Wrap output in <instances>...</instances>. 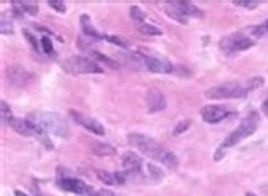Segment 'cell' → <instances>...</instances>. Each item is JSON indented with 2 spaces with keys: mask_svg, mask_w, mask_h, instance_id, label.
I'll list each match as a JSON object with an SVG mask.
<instances>
[{
  "mask_svg": "<svg viewBox=\"0 0 268 196\" xmlns=\"http://www.w3.org/2000/svg\"><path fill=\"white\" fill-rule=\"evenodd\" d=\"M127 141H129V144L134 145L139 153H143L146 156V158L160 162V164H163L165 167H168V169L175 171L178 167L177 156L173 154L171 150L161 147V145L156 141H153L151 137L143 136V134H129V136H127Z\"/></svg>",
  "mask_w": 268,
  "mask_h": 196,
  "instance_id": "1",
  "label": "cell"
},
{
  "mask_svg": "<svg viewBox=\"0 0 268 196\" xmlns=\"http://www.w3.org/2000/svg\"><path fill=\"white\" fill-rule=\"evenodd\" d=\"M263 85V78L255 76L246 81H227L222 85L212 86L205 92V97L212 100H227V98H243L250 92H255L256 88Z\"/></svg>",
  "mask_w": 268,
  "mask_h": 196,
  "instance_id": "2",
  "label": "cell"
},
{
  "mask_svg": "<svg viewBox=\"0 0 268 196\" xmlns=\"http://www.w3.org/2000/svg\"><path fill=\"white\" fill-rule=\"evenodd\" d=\"M29 120L41 128L44 134H54L60 137H68V124L61 115L54 112H34L29 115Z\"/></svg>",
  "mask_w": 268,
  "mask_h": 196,
  "instance_id": "3",
  "label": "cell"
},
{
  "mask_svg": "<svg viewBox=\"0 0 268 196\" xmlns=\"http://www.w3.org/2000/svg\"><path fill=\"white\" fill-rule=\"evenodd\" d=\"M260 125V115L256 112H250V114L244 117L234 130L227 136L224 141L221 144V150H226V149H231L234 145H238L244 139H248L250 136H253V132L258 128Z\"/></svg>",
  "mask_w": 268,
  "mask_h": 196,
  "instance_id": "4",
  "label": "cell"
},
{
  "mask_svg": "<svg viewBox=\"0 0 268 196\" xmlns=\"http://www.w3.org/2000/svg\"><path fill=\"white\" fill-rule=\"evenodd\" d=\"M61 68L70 75H92V73H102L104 68L97 61L85 56H70L61 63Z\"/></svg>",
  "mask_w": 268,
  "mask_h": 196,
  "instance_id": "5",
  "label": "cell"
},
{
  "mask_svg": "<svg viewBox=\"0 0 268 196\" xmlns=\"http://www.w3.org/2000/svg\"><path fill=\"white\" fill-rule=\"evenodd\" d=\"M253 46V39H250L248 36L241 34V32H234L226 37L221 39L219 42V49L224 54H236L241 53L244 49H248Z\"/></svg>",
  "mask_w": 268,
  "mask_h": 196,
  "instance_id": "6",
  "label": "cell"
},
{
  "mask_svg": "<svg viewBox=\"0 0 268 196\" xmlns=\"http://www.w3.org/2000/svg\"><path fill=\"white\" fill-rule=\"evenodd\" d=\"M134 58H136L139 63H141L144 68L151 73H160V75H166V73L173 71V64L170 61H166L163 58H158V56H149L144 53H134Z\"/></svg>",
  "mask_w": 268,
  "mask_h": 196,
  "instance_id": "7",
  "label": "cell"
},
{
  "mask_svg": "<svg viewBox=\"0 0 268 196\" xmlns=\"http://www.w3.org/2000/svg\"><path fill=\"white\" fill-rule=\"evenodd\" d=\"M5 73H7L9 85H12L14 88H26L27 85H31L36 78L29 70H26L24 66H21V64L9 66Z\"/></svg>",
  "mask_w": 268,
  "mask_h": 196,
  "instance_id": "8",
  "label": "cell"
},
{
  "mask_svg": "<svg viewBox=\"0 0 268 196\" xmlns=\"http://www.w3.org/2000/svg\"><path fill=\"white\" fill-rule=\"evenodd\" d=\"M9 127H12L15 132L21 134L24 137H43L44 132L39 128L34 122L29 119H17V117H10L9 119Z\"/></svg>",
  "mask_w": 268,
  "mask_h": 196,
  "instance_id": "9",
  "label": "cell"
},
{
  "mask_svg": "<svg viewBox=\"0 0 268 196\" xmlns=\"http://www.w3.org/2000/svg\"><path fill=\"white\" fill-rule=\"evenodd\" d=\"M60 188L63 189V191L75 193V194H80V196H93L95 194L92 186H88L87 183H83L82 179H78V178H63L60 181Z\"/></svg>",
  "mask_w": 268,
  "mask_h": 196,
  "instance_id": "10",
  "label": "cell"
},
{
  "mask_svg": "<svg viewBox=\"0 0 268 196\" xmlns=\"http://www.w3.org/2000/svg\"><path fill=\"white\" fill-rule=\"evenodd\" d=\"M70 117L76 122L78 125H82L85 130L95 134V136H104V134H105V128H104V125L100 124L99 120L92 119V117H88L85 114H82V112L70 110Z\"/></svg>",
  "mask_w": 268,
  "mask_h": 196,
  "instance_id": "11",
  "label": "cell"
},
{
  "mask_svg": "<svg viewBox=\"0 0 268 196\" xmlns=\"http://www.w3.org/2000/svg\"><path fill=\"white\" fill-rule=\"evenodd\" d=\"M233 114L231 110H227L226 107H222V105H205L200 110V117L204 119V122H207V124H219L226 119V117H229Z\"/></svg>",
  "mask_w": 268,
  "mask_h": 196,
  "instance_id": "12",
  "label": "cell"
},
{
  "mask_svg": "<svg viewBox=\"0 0 268 196\" xmlns=\"http://www.w3.org/2000/svg\"><path fill=\"white\" fill-rule=\"evenodd\" d=\"M144 100H146L148 112H151V114H156V112H161V110L166 108L165 95L156 88H151L149 92H146V97H144Z\"/></svg>",
  "mask_w": 268,
  "mask_h": 196,
  "instance_id": "13",
  "label": "cell"
},
{
  "mask_svg": "<svg viewBox=\"0 0 268 196\" xmlns=\"http://www.w3.org/2000/svg\"><path fill=\"white\" fill-rule=\"evenodd\" d=\"M171 5L175 7L178 12L182 15H185V17H202L204 12L200 10L197 5H194L192 2H178V0H173Z\"/></svg>",
  "mask_w": 268,
  "mask_h": 196,
  "instance_id": "14",
  "label": "cell"
},
{
  "mask_svg": "<svg viewBox=\"0 0 268 196\" xmlns=\"http://www.w3.org/2000/svg\"><path fill=\"white\" fill-rule=\"evenodd\" d=\"M80 26H82V31H83V36H87V37H90L93 39V41H99V39H104V36L100 34V32L93 27L92 24V20L88 15H80Z\"/></svg>",
  "mask_w": 268,
  "mask_h": 196,
  "instance_id": "15",
  "label": "cell"
},
{
  "mask_svg": "<svg viewBox=\"0 0 268 196\" xmlns=\"http://www.w3.org/2000/svg\"><path fill=\"white\" fill-rule=\"evenodd\" d=\"M12 9L15 10V14H19V15H36L39 12L37 4L27 2V0H24V2L15 0V2H12Z\"/></svg>",
  "mask_w": 268,
  "mask_h": 196,
  "instance_id": "16",
  "label": "cell"
},
{
  "mask_svg": "<svg viewBox=\"0 0 268 196\" xmlns=\"http://www.w3.org/2000/svg\"><path fill=\"white\" fill-rule=\"evenodd\" d=\"M90 149L95 156L100 158H107V156H114L116 149L110 144H104V142H90Z\"/></svg>",
  "mask_w": 268,
  "mask_h": 196,
  "instance_id": "17",
  "label": "cell"
},
{
  "mask_svg": "<svg viewBox=\"0 0 268 196\" xmlns=\"http://www.w3.org/2000/svg\"><path fill=\"white\" fill-rule=\"evenodd\" d=\"M163 7H165V12H166L168 17H171L173 20H177V22H180V24H187V17L178 12V10L171 5V2H165Z\"/></svg>",
  "mask_w": 268,
  "mask_h": 196,
  "instance_id": "18",
  "label": "cell"
},
{
  "mask_svg": "<svg viewBox=\"0 0 268 196\" xmlns=\"http://www.w3.org/2000/svg\"><path fill=\"white\" fill-rule=\"evenodd\" d=\"M136 29L141 32V34H144V36H161V34H163V31H161L160 27H156L153 24H148V22L138 24Z\"/></svg>",
  "mask_w": 268,
  "mask_h": 196,
  "instance_id": "19",
  "label": "cell"
},
{
  "mask_svg": "<svg viewBox=\"0 0 268 196\" xmlns=\"http://www.w3.org/2000/svg\"><path fill=\"white\" fill-rule=\"evenodd\" d=\"M129 15L131 19L134 20V24H143V22H146V15H144V10H141L138 7V5H131L129 9Z\"/></svg>",
  "mask_w": 268,
  "mask_h": 196,
  "instance_id": "20",
  "label": "cell"
},
{
  "mask_svg": "<svg viewBox=\"0 0 268 196\" xmlns=\"http://www.w3.org/2000/svg\"><path fill=\"white\" fill-rule=\"evenodd\" d=\"M90 58H92L93 61H97L99 64H100V63H105V64H109L110 68H117V63H116L114 59L107 58L105 54H100L99 51H92V53H90Z\"/></svg>",
  "mask_w": 268,
  "mask_h": 196,
  "instance_id": "21",
  "label": "cell"
},
{
  "mask_svg": "<svg viewBox=\"0 0 268 196\" xmlns=\"http://www.w3.org/2000/svg\"><path fill=\"white\" fill-rule=\"evenodd\" d=\"M97 178L102 181L104 184H117L116 179V172H109V171H99Z\"/></svg>",
  "mask_w": 268,
  "mask_h": 196,
  "instance_id": "22",
  "label": "cell"
},
{
  "mask_svg": "<svg viewBox=\"0 0 268 196\" xmlns=\"http://www.w3.org/2000/svg\"><path fill=\"white\" fill-rule=\"evenodd\" d=\"M105 41H109L110 44H116V46H119V48H124L127 49L129 48V42L126 41V39H122L121 36H104Z\"/></svg>",
  "mask_w": 268,
  "mask_h": 196,
  "instance_id": "23",
  "label": "cell"
},
{
  "mask_svg": "<svg viewBox=\"0 0 268 196\" xmlns=\"http://www.w3.org/2000/svg\"><path fill=\"white\" fill-rule=\"evenodd\" d=\"M234 5H236V7H243V9L253 10V9L258 7L260 2H258V0H234Z\"/></svg>",
  "mask_w": 268,
  "mask_h": 196,
  "instance_id": "24",
  "label": "cell"
},
{
  "mask_svg": "<svg viewBox=\"0 0 268 196\" xmlns=\"http://www.w3.org/2000/svg\"><path fill=\"white\" fill-rule=\"evenodd\" d=\"M41 48H43V53L46 54H54V49H53V44H51V39H49V36H43L41 37Z\"/></svg>",
  "mask_w": 268,
  "mask_h": 196,
  "instance_id": "25",
  "label": "cell"
},
{
  "mask_svg": "<svg viewBox=\"0 0 268 196\" xmlns=\"http://www.w3.org/2000/svg\"><path fill=\"white\" fill-rule=\"evenodd\" d=\"M22 34H24V36H26V39H27V42H29V44H31V46H32V49H34V51H39V42H37V39H36V36H34V34H31V32H29V31H27V29H24V31H22Z\"/></svg>",
  "mask_w": 268,
  "mask_h": 196,
  "instance_id": "26",
  "label": "cell"
},
{
  "mask_svg": "<svg viewBox=\"0 0 268 196\" xmlns=\"http://www.w3.org/2000/svg\"><path fill=\"white\" fill-rule=\"evenodd\" d=\"M48 5L51 9L56 10V12H60V14H65L66 12V4L65 2H58V0H49Z\"/></svg>",
  "mask_w": 268,
  "mask_h": 196,
  "instance_id": "27",
  "label": "cell"
},
{
  "mask_svg": "<svg viewBox=\"0 0 268 196\" xmlns=\"http://www.w3.org/2000/svg\"><path fill=\"white\" fill-rule=\"evenodd\" d=\"M0 107H2V124H7L9 119L12 115H10V107L7 105V102H4L2 100V103H0Z\"/></svg>",
  "mask_w": 268,
  "mask_h": 196,
  "instance_id": "28",
  "label": "cell"
},
{
  "mask_svg": "<svg viewBox=\"0 0 268 196\" xmlns=\"http://www.w3.org/2000/svg\"><path fill=\"white\" fill-rule=\"evenodd\" d=\"M188 127H190V120H182L180 124H178L175 128H173V134H175V136H178V134L185 132Z\"/></svg>",
  "mask_w": 268,
  "mask_h": 196,
  "instance_id": "29",
  "label": "cell"
},
{
  "mask_svg": "<svg viewBox=\"0 0 268 196\" xmlns=\"http://www.w3.org/2000/svg\"><path fill=\"white\" fill-rule=\"evenodd\" d=\"M93 196H116L110 189H99V191H95V194Z\"/></svg>",
  "mask_w": 268,
  "mask_h": 196,
  "instance_id": "30",
  "label": "cell"
},
{
  "mask_svg": "<svg viewBox=\"0 0 268 196\" xmlns=\"http://www.w3.org/2000/svg\"><path fill=\"white\" fill-rule=\"evenodd\" d=\"M263 112H265V114L268 115V97H266V100L263 102Z\"/></svg>",
  "mask_w": 268,
  "mask_h": 196,
  "instance_id": "31",
  "label": "cell"
},
{
  "mask_svg": "<svg viewBox=\"0 0 268 196\" xmlns=\"http://www.w3.org/2000/svg\"><path fill=\"white\" fill-rule=\"evenodd\" d=\"M14 194H15V196H29V194H27V193H22V191H19V189H15V191H14Z\"/></svg>",
  "mask_w": 268,
  "mask_h": 196,
  "instance_id": "32",
  "label": "cell"
},
{
  "mask_svg": "<svg viewBox=\"0 0 268 196\" xmlns=\"http://www.w3.org/2000/svg\"><path fill=\"white\" fill-rule=\"evenodd\" d=\"M246 196H256V194H253V193H246Z\"/></svg>",
  "mask_w": 268,
  "mask_h": 196,
  "instance_id": "33",
  "label": "cell"
},
{
  "mask_svg": "<svg viewBox=\"0 0 268 196\" xmlns=\"http://www.w3.org/2000/svg\"><path fill=\"white\" fill-rule=\"evenodd\" d=\"M265 29L268 31V20H266V24H265Z\"/></svg>",
  "mask_w": 268,
  "mask_h": 196,
  "instance_id": "34",
  "label": "cell"
}]
</instances>
